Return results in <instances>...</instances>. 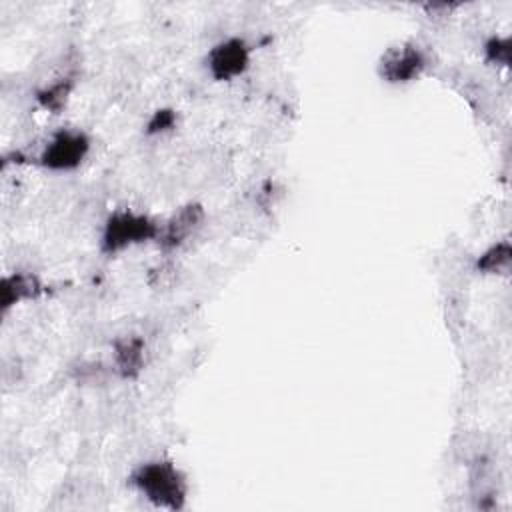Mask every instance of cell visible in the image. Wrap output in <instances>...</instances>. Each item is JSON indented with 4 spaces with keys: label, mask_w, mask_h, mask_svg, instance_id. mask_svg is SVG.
<instances>
[{
    "label": "cell",
    "mask_w": 512,
    "mask_h": 512,
    "mask_svg": "<svg viewBox=\"0 0 512 512\" xmlns=\"http://www.w3.org/2000/svg\"><path fill=\"white\" fill-rule=\"evenodd\" d=\"M128 486L156 510H184L190 498V478L168 456H152L138 462L128 474Z\"/></svg>",
    "instance_id": "obj_1"
},
{
    "label": "cell",
    "mask_w": 512,
    "mask_h": 512,
    "mask_svg": "<svg viewBox=\"0 0 512 512\" xmlns=\"http://www.w3.org/2000/svg\"><path fill=\"white\" fill-rule=\"evenodd\" d=\"M160 220L150 212L134 206L112 208L98 232V252L106 258L122 256L134 248L156 244Z\"/></svg>",
    "instance_id": "obj_2"
},
{
    "label": "cell",
    "mask_w": 512,
    "mask_h": 512,
    "mask_svg": "<svg viewBox=\"0 0 512 512\" xmlns=\"http://www.w3.org/2000/svg\"><path fill=\"white\" fill-rule=\"evenodd\" d=\"M92 154V136L82 126L66 124L54 128L38 150L36 164L50 174L80 170Z\"/></svg>",
    "instance_id": "obj_3"
},
{
    "label": "cell",
    "mask_w": 512,
    "mask_h": 512,
    "mask_svg": "<svg viewBox=\"0 0 512 512\" xmlns=\"http://www.w3.org/2000/svg\"><path fill=\"white\" fill-rule=\"evenodd\" d=\"M428 64L430 56L426 48L414 38H404L382 50L376 62V74L388 86H408L422 78Z\"/></svg>",
    "instance_id": "obj_4"
},
{
    "label": "cell",
    "mask_w": 512,
    "mask_h": 512,
    "mask_svg": "<svg viewBox=\"0 0 512 512\" xmlns=\"http://www.w3.org/2000/svg\"><path fill=\"white\" fill-rule=\"evenodd\" d=\"M254 60V46L240 34L218 38L204 54L202 66L216 84H232L248 74Z\"/></svg>",
    "instance_id": "obj_5"
},
{
    "label": "cell",
    "mask_w": 512,
    "mask_h": 512,
    "mask_svg": "<svg viewBox=\"0 0 512 512\" xmlns=\"http://www.w3.org/2000/svg\"><path fill=\"white\" fill-rule=\"evenodd\" d=\"M206 222L208 212L204 204L188 200L176 206L164 220H160V232L154 246L164 256H172L174 252H180L188 244H192L206 228Z\"/></svg>",
    "instance_id": "obj_6"
},
{
    "label": "cell",
    "mask_w": 512,
    "mask_h": 512,
    "mask_svg": "<svg viewBox=\"0 0 512 512\" xmlns=\"http://www.w3.org/2000/svg\"><path fill=\"white\" fill-rule=\"evenodd\" d=\"M150 348L142 334L124 332L112 340L110 370L126 382L138 380L148 366Z\"/></svg>",
    "instance_id": "obj_7"
},
{
    "label": "cell",
    "mask_w": 512,
    "mask_h": 512,
    "mask_svg": "<svg viewBox=\"0 0 512 512\" xmlns=\"http://www.w3.org/2000/svg\"><path fill=\"white\" fill-rule=\"evenodd\" d=\"M44 292L42 280L32 270H14L2 278V314L24 302L36 300Z\"/></svg>",
    "instance_id": "obj_8"
},
{
    "label": "cell",
    "mask_w": 512,
    "mask_h": 512,
    "mask_svg": "<svg viewBox=\"0 0 512 512\" xmlns=\"http://www.w3.org/2000/svg\"><path fill=\"white\" fill-rule=\"evenodd\" d=\"M478 276L508 278L512 270V242L508 236L490 242L484 250L474 256L472 264Z\"/></svg>",
    "instance_id": "obj_9"
},
{
    "label": "cell",
    "mask_w": 512,
    "mask_h": 512,
    "mask_svg": "<svg viewBox=\"0 0 512 512\" xmlns=\"http://www.w3.org/2000/svg\"><path fill=\"white\" fill-rule=\"evenodd\" d=\"M74 88H76V74H74V70H64V72L56 74L54 78H50L36 92V100H38V104L44 110H48L52 114H58L68 104Z\"/></svg>",
    "instance_id": "obj_10"
},
{
    "label": "cell",
    "mask_w": 512,
    "mask_h": 512,
    "mask_svg": "<svg viewBox=\"0 0 512 512\" xmlns=\"http://www.w3.org/2000/svg\"><path fill=\"white\" fill-rule=\"evenodd\" d=\"M482 56L488 66L508 68L512 56V40L510 34H490L482 44Z\"/></svg>",
    "instance_id": "obj_11"
},
{
    "label": "cell",
    "mask_w": 512,
    "mask_h": 512,
    "mask_svg": "<svg viewBox=\"0 0 512 512\" xmlns=\"http://www.w3.org/2000/svg\"><path fill=\"white\" fill-rule=\"evenodd\" d=\"M176 122H178V116H176V110L172 108H158L148 124H146V132L152 134V136H162L166 132H172L176 128Z\"/></svg>",
    "instance_id": "obj_12"
}]
</instances>
